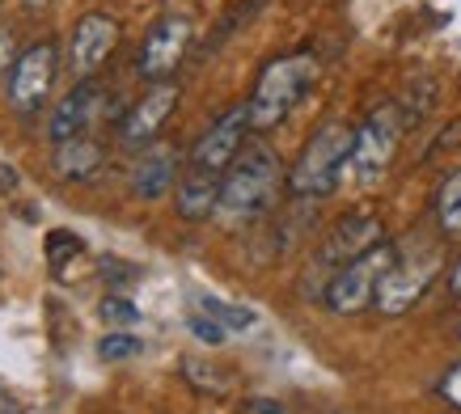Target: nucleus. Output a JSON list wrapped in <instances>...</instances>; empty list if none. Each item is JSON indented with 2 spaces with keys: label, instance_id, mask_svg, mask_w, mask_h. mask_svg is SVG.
<instances>
[{
  "label": "nucleus",
  "instance_id": "14",
  "mask_svg": "<svg viewBox=\"0 0 461 414\" xmlns=\"http://www.w3.org/2000/svg\"><path fill=\"white\" fill-rule=\"evenodd\" d=\"M98 102H102V85L89 76V81H77L64 94V102L56 106V114H51V127H47V136L56 140H72V136H81L85 127H89V119H94V111H98Z\"/></svg>",
  "mask_w": 461,
  "mask_h": 414
},
{
  "label": "nucleus",
  "instance_id": "1",
  "mask_svg": "<svg viewBox=\"0 0 461 414\" xmlns=\"http://www.w3.org/2000/svg\"><path fill=\"white\" fill-rule=\"evenodd\" d=\"M280 182H284V166H280V157H276V148H267L263 140H250L233 157V166L224 169L216 216L229 224L258 220V216H267L276 207Z\"/></svg>",
  "mask_w": 461,
  "mask_h": 414
},
{
  "label": "nucleus",
  "instance_id": "21",
  "mask_svg": "<svg viewBox=\"0 0 461 414\" xmlns=\"http://www.w3.org/2000/svg\"><path fill=\"white\" fill-rule=\"evenodd\" d=\"M144 351V343L136 338V334H127V330H114V334H106L98 343V356L102 359H131V356H140Z\"/></svg>",
  "mask_w": 461,
  "mask_h": 414
},
{
  "label": "nucleus",
  "instance_id": "23",
  "mask_svg": "<svg viewBox=\"0 0 461 414\" xmlns=\"http://www.w3.org/2000/svg\"><path fill=\"white\" fill-rule=\"evenodd\" d=\"M191 334H195L199 343L221 346V343H224V334H229V330H224L221 321H216V318H212V313H208V318H191Z\"/></svg>",
  "mask_w": 461,
  "mask_h": 414
},
{
  "label": "nucleus",
  "instance_id": "27",
  "mask_svg": "<svg viewBox=\"0 0 461 414\" xmlns=\"http://www.w3.org/2000/svg\"><path fill=\"white\" fill-rule=\"evenodd\" d=\"M14 186H17V174L5 166V174H0V191H14Z\"/></svg>",
  "mask_w": 461,
  "mask_h": 414
},
{
  "label": "nucleus",
  "instance_id": "3",
  "mask_svg": "<svg viewBox=\"0 0 461 414\" xmlns=\"http://www.w3.org/2000/svg\"><path fill=\"white\" fill-rule=\"evenodd\" d=\"M351 144H356V127L351 123H343V119L321 123L305 140L296 166L288 169V191L296 199H326L343 182V169L351 161Z\"/></svg>",
  "mask_w": 461,
  "mask_h": 414
},
{
  "label": "nucleus",
  "instance_id": "7",
  "mask_svg": "<svg viewBox=\"0 0 461 414\" xmlns=\"http://www.w3.org/2000/svg\"><path fill=\"white\" fill-rule=\"evenodd\" d=\"M191 39H195L191 17L169 14V17H161V22H153V30H149L140 42V56H136V76L149 85L174 81L178 64L186 59V51H191Z\"/></svg>",
  "mask_w": 461,
  "mask_h": 414
},
{
  "label": "nucleus",
  "instance_id": "20",
  "mask_svg": "<svg viewBox=\"0 0 461 414\" xmlns=\"http://www.w3.org/2000/svg\"><path fill=\"white\" fill-rule=\"evenodd\" d=\"M258 9H263V0H241L238 9H233V14H229V17H224V22H221V26H216V30H212V42H208V47H203V51H216V47H221V42L229 39V34H233V30H238V26H246V22H250V17L258 14Z\"/></svg>",
  "mask_w": 461,
  "mask_h": 414
},
{
  "label": "nucleus",
  "instance_id": "25",
  "mask_svg": "<svg viewBox=\"0 0 461 414\" xmlns=\"http://www.w3.org/2000/svg\"><path fill=\"white\" fill-rule=\"evenodd\" d=\"M14 64H17V56H14V34H9V30H0V76H5V72H14Z\"/></svg>",
  "mask_w": 461,
  "mask_h": 414
},
{
  "label": "nucleus",
  "instance_id": "11",
  "mask_svg": "<svg viewBox=\"0 0 461 414\" xmlns=\"http://www.w3.org/2000/svg\"><path fill=\"white\" fill-rule=\"evenodd\" d=\"M119 47V22L106 14H85L72 26V42H68V68L77 81H89L94 72L111 59V51Z\"/></svg>",
  "mask_w": 461,
  "mask_h": 414
},
{
  "label": "nucleus",
  "instance_id": "19",
  "mask_svg": "<svg viewBox=\"0 0 461 414\" xmlns=\"http://www.w3.org/2000/svg\"><path fill=\"white\" fill-rule=\"evenodd\" d=\"M203 313H212L224 330H246V326H254L250 309H241V304H224V301H216V296H203Z\"/></svg>",
  "mask_w": 461,
  "mask_h": 414
},
{
  "label": "nucleus",
  "instance_id": "18",
  "mask_svg": "<svg viewBox=\"0 0 461 414\" xmlns=\"http://www.w3.org/2000/svg\"><path fill=\"white\" fill-rule=\"evenodd\" d=\"M81 237L68 233V229H56V233H47V263H51V271H56L59 279L68 275L72 258H81Z\"/></svg>",
  "mask_w": 461,
  "mask_h": 414
},
{
  "label": "nucleus",
  "instance_id": "24",
  "mask_svg": "<svg viewBox=\"0 0 461 414\" xmlns=\"http://www.w3.org/2000/svg\"><path fill=\"white\" fill-rule=\"evenodd\" d=\"M440 393H445V401H453V406L461 410V364L457 368H448V376L440 381Z\"/></svg>",
  "mask_w": 461,
  "mask_h": 414
},
{
  "label": "nucleus",
  "instance_id": "2",
  "mask_svg": "<svg viewBox=\"0 0 461 414\" xmlns=\"http://www.w3.org/2000/svg\"><path fill=\"white\" fill-rule=\"evenodd\" d=\"M318 81V59L309 51H293V56L271 59L258 81L254 94L246 97V111H250V131H276V127L296 111V102L305 97V89Z\"/></svg>",
  "mask_w": 461,
  "mask_h": 414
},
{
  "label": "nucleus",
  "instance_id": "13",
  "mask_svg": "<svg viewBox=\"0 0 461 414\" xmlns=\"http://www.w3.org/2000/svg\"><path fill=\"white\" fill-rule=\"evenodd\" d=\"M178 166H182V152L169 148V144H157V148L140 152V161L131 169V191L136 199H166L169 186L178 182Z\"/></svg>",
  "mask_w": 461,
  "mask_h": 414
},
{
  "label": "nucleus",
  "instance_id": "6",
  "mask_svg": "<svg viewBox=\"0 0 461 414\" xmlns=\"http://www.w3.org/2000/svg\"><path fill=\"white\" fill-rule=\"evenodd\" d=\"M440 266H445V258H440V249H436V246L411 249V254H402V249H398V258H393V266L385 271V279H381L377 301H373V304H377L381 313H390V318L406 313V309H411V304L420 301L423 292L436 284Z\"/></svg>",
  "mask_w": 461,
  "mask_h": 414
},
{
  "label": "nucleus",
  "instance_id": "9",
  "mask_svg": "<svg viewBox=\"0 0 461 414\" xmlns=\"http://www.w3.org/2000/svg\"><path fill=\"white\" fill-rule=\"evenodd\" d=\"M59 72V47L56 39H42L34 47H26L17 56L14 72H9V106L17 114H34L51 94V81Z\"/></svg>",
  "mask_w": 461,
  "mask_h": 414
},
{
  "label": "nucleus",
  "instance_id": "22",
  "mask_svg": "<svg viewBox=\"0 0 461 414\" xmlns=\"http://www.w3.org/2000/svg\"><path fill=\"white\" fill-rule=\"evenodd\" d=\"M98 313H102V321H111V326H136V321H140V309L127 301V296H106Z\"/></svg>",
  "mask_w": 461,
  "mask_h": 414
},
{
  "label": "nucleus",
  "instance_id": "5",
  "mask_svg": "<svg viewBox=\"0 0 461 414\" xmlns=\"http://www.w3.org/2000/svg\"><path fill=\"white\" fill-rule=\"evenodd\" d=\"M393 258H398V246L381 241V246L364 249L360 258H351L348 266H339L335 275H330V284H326V304L335 313H343V318L364 313L368 304L377 301V288H381V279H385V271L393 266Z\"/></svg>",
  "mask_w": 461,
  "mask_h": 414
},
{
  "label": "nucleus",
  "instance_id": "29",
  "mask_svg": "<svg viewBox=\"0 0 461 414\" xmlns=\"http://www.w3.org/2000/svg\"><path fill=\"white\" fill-rule=\"evenodd\" d=\"M26 9H42V4H51V0H22Z\"/></svg>",
  "mask_w": 461,
  "mask_h": 414
},
{
  "label": "nucleus",
  "instance_id": "26",
  "mask_svg": "<svg viewBox=\"0 0 461 414\" xmlns=\"http://www.w3.org/2000/svg\"><path fill=\"white\" fill-rule=\"evenodd\" d=\"M448 288H453V296L461 301V258H457V266L448 271Z\"/></svg>",
  "mask_w": 461,
  "mask_h": 414
},
{
  "label": "nucleus",
  "instance_id": "28",
  "mask_svg": "<svg viewBox=\"0 0 461 414\" xmlns=\"http://www.w3.org/2000/svg\"><path fill=\"white\" fill-rule=\"evenodd\" d=\"M0 414H17L14 398H9V393H5V389H0Z\"/></svg>",
  "mask_w": 461,
  "mask_h": 414
},
{
  "label": "nucleus",
  "instance_id": "8",
  "mask_svg": "<svg viewBox=\"0 0 461 414\" xmlns=\"http://www.w3.org/2000/svg\"><path fill=\"white\" fill-rule=\"evenodd\" d=\"M381 241H385L381 216H373V212H351V216H343L330 233L321 237V246H318V254H313V266H309V271H321V279L330 284V275H335L339 266H348L351 258H360L364 249L381 246Z\"/></svg>",
  "mask_w": 461,
  "mask_h": 414
},
{
  "label": "nucleus",
  "instance_id": "17",
  "mask_svg": "<svg viewBox=\"0 0 461 414\" xmlns=\"http://www.w3.org/2000/svg\"><path fill=\"white\" fill-rule=\"evenodd\" d=\"M436 224L445 237H461V169H453L436 191Z\"/></svg>",
  "mask_w": 461,
  "mask_h": 414
},
{
  "label": "nucleus",
  "instance_id": "15",
  "mask_svg": "<svg viewBox=\"0 0 461 414\" xmlns=\"http://www.w3.org/2000/svg\"><path fill=\"white\" fill-rule=\"evenodd\" d=\"M221 178L224 174H208V169H186L178 178V194H174V212L182 220H208L221 207Z\"/></svg>",
  "mask_w": 461,
  "mask_h": 414
},
{
  "label": "nucleus",
  "instance_id": "10",
  "mask_svg": "<svg viewBox=\"0 0 461 414\" xmlns=\"http://www.w3.org/2000/svg\"><path fill=\"white\" fill-rule=\"evenodd\" d=\"M246 131H250V111L246 102L229 106L224 114H216L208 123V131L195 140L191 148V169H208V174H224L233 166V157L246 148Z\"/></svg>",
  "mask_w": 461,
  "mask_h": 414
},
{
  "label": "nucleus",
  "instance_id": "12",
  "mask_svg": "<svg viewBox=\"0 0 461 414\" xmlns=\"http://www.w3.org/2000/svg\"><path fill=\"white\" fill-rule=\"evenodd\" d=\"M178 106V85L174 81H157L140 102H131V111L123 114V123H119V144L123 148H144V144H153L161 136V127L166 119L174 114Z\"/></svg>",
  "mask_w": 461,
  "mask_h": 414
},
{
  "label": "nucleus",
  "instance_id": "16",
  "mask_svg": "<svg viewBox=\"0 0 461 414\" xmlns=\"http://www.w3.org/2000/svg\"><path fill=\"white\" fill-rule=\"evenodd\" d=\"M102 161H106L102 144L98 140H89L85 131L81 136H72V140H59L56 157H51V166H56V174L64 182H89L102 169Z\"/></svg>",
  "mask_w": 461,
  "mask_h": 414
},
{
  "label": "nucleus",
  "instance_id": "4",
  "mask_svg": "<svg viewBox=\"0 0 461 414\" xmlns=\"http://www.w3.org/2000/svg\"><path fill=\"white\" fill-rule=\"evenodd\" d=\"M406 111L398 102H381L368 111L360 127H356V144H351V178L360 182V186H373V182L385 178V169L393 166V157H398V144H402V131H406Z\"/></svg>",
  "mask_w": 461,
  "mask_h": 414
}]
</instances>
